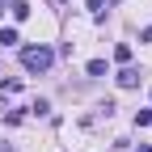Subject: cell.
Returning a JSON list of instances; mask_svg holds the SVG:
<instances>
[{"label":"cell","mask_w":152,"mask_h":152,"mask_svg":"<svg viewBox=\"0 0 152 152\" xmlns=\"http://www.w3.org/2000/svg\"><path fill=\"white\" fill-rule=\"evenodd\" d=\"M13 42H17V30H13V26H9V30L0 26V47H13Z\"/></svg>","instance_id":"obj_4"},{"label":"cell","mask_w":152,"mask_h":152,"mask_svg":"<svg viewBox=\"0 0 152 152\" xmlns=\"http://www.w3.org/2000/svg\"><path fill=\"white\" fill-rule=\"evenodd\" d=\"M140 152H152V144H148V148H140Z\"/></svg>","instance_id":"obj_10"},{"label":"cell","mask_w":152,"mask_h":152,"mask_svg":"<svg viewBox=\"0 0 152 152\" xmlns=\"http://www.w3.org/2000/svg\"><path fill=\"white\" fill-rule=\"evenodd\" d=\"M114 59H123V64H127V59H131V47H127V42H118V47H114Z\"/></svg>","instance_id":"obj_6"},{"label":"cell","mask_w":152,"mask_h":152,"mask_svg":"<svg viewBox=\"0 0 152 152\" xmlns=\"http://www.w3.org/2000/svg\"><path fill=\"white\" fill-rule=\"evenodd\" d=\"M135 85H140V72L135 68H123L118 72V89H135Z\"/></svg>","instance_id":"obj_2"},{"label":"cell","mask_w":152,"mask_h":152,"mask_svg":"<svg viewBox=\"0 0 152 152\" xmlns=\"http://www.w3.org/2000/svg\"><path fill=\"white\" fill-rule=\"evenodd\" d=\"M140 42H152V26H148V30H140Z\"/></svg>","instance_id":"obj_9"},{"label":"cell","mask_w":152,"mask_h":152,"mask_svg":"<svg viewBox=\"0 0 152 152\" xmlns=\"http://www.w3.org/2000/svg\"><path fill=\"white\" fill-rule=\"evenodd\" d=\"M135 127H152V110H140L135 114Z\"/></svg>","instance_id":"obj_8"},{"label":"cell","mask_w":152,"mask_h":152,"mask_svg":"<svg viewBox=\"0 0 152 152\" xmlns=\"http://www.w3.org/2000/svg\"><path fill=\"white\" fill-rule=\"evenodd\" d=\"M21 64H26L30 72H47V68L55 64V51H51V47H26V51H21Z\"/></svg>","instance_id":"obj_1"},{"label":"cell","mask_w":152,"mask_h":152,"mask_svg":"<svg viewBox=\"0 0 152 152\" xmlns=\"http://www.w3.org/2000/svg\"><path fill=\"white\" fill-rule=\"evenodd\" d=\"M13 17H17V21H26V17H30V4H26V0H13Z\"/></svg>","instance_id":"obj_3"},{"label":"cell","mask_w":152,"mask_h":152,"mask_svg":"<svg viewBox=\"0 0 152 152\" xmlns=\"http://www.w3.org/2000/svg\"><path fill=\"white\" fill-rule=\"evenodd\" d=\"M106 4H110V0H89V13H93V17H102V13H106Z\"/></svg>","instance_id":"obj_5"},{"label":"cell","mask_w":152,"mask_h":152,"mask_svg":"<svg viewBox=\"0 0 152 152\" xmlns=\"http://www.w3.org/2000/svg\"><path fill=\"white\" fill-rule=\"evenodd\" d=\"M89 76H106V59H93L89 64Z\"/></svg>","instance_id":"obj_7"}]
</instances>
